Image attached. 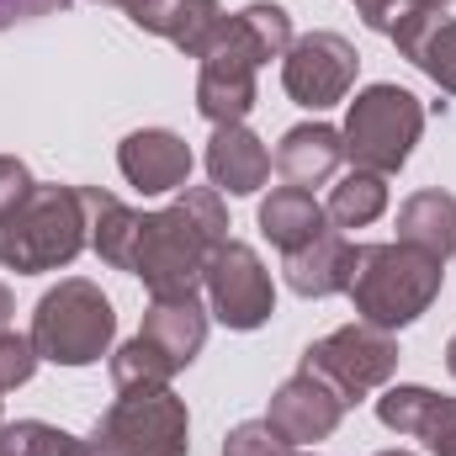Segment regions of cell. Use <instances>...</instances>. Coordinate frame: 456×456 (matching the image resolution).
<instances>
[{
	"instance_id": "d6986e66",
	"label": "cell",
	"mask_w": 456,
	"mask_h": 456,
	"mask_svg": "<svg viewBox=\"0 0 456 456\" xmlns=\"http://www.w3.org/2000/svg\"><path fill=\"white\" fill-rule=\"evenodd\" d=\"M80 202H86V233H91V249L117 265V271H133V244H138V213L102 191V186H80Z\"/></svg>"
},
{
	"instance_id": "8d00e7d4",
	"label": "cell",
	"mask_w": 456,
	"mask_h": 456,
	"mask_svg": "<svg viewBox=\"0 0 456 456\" xmlns=\"http://www.w3.org/2000/svg\"><path fill=\"white\" fill-rule=\"evenodd\" d=\"M0 5H5V0H0Z\"/></svg>"
},
{
	"instance_id": "f1b7e54d",
	"label": "cell",
	"mask_w": 456,
	"mask_h": 456,
	"mask_svg": "<svg viewBox=\"0 0 456 456\" xmlns=\"http://www.w3.org/2000/svg\"><path fill=\"white\" fill-rule=\"evenodd\" d=\"M107 5H122V11L133 16V27H143V32H154V37H165V21H170V11H175V0H107Z\"/></svg>"
},
{
	"instance_id": "d4e9b609",
	"label": "cell",
	"mask_w": 456,
	"mask_h": 456,
	"mask_svg": "<svg viewBox=\"0 0 456 456\" xmlns=\"http://www.w3.org/2000/svg\"><path fill=\"white\" fill-rule=\"evenodd\" d=\"M37 345L32 335H16V330H0V393L5 387H21L32 371H37Z\"/></svg>"
},
{
	"instance_id": "9a60e30c",
	"label": "cell",
	"mask_w": 456,
	"mask_h": 456,
	"mask_svg": "<svg viewBox=\"0 0 456 456\" xmlns=\"http://www.w3.org/2000/svg\"><path fill=\"white\" fill-rule=\"evenodd\" d=\"M208 175H213V186L228 191V197H249V191L265 186L271 154H265V143L244 122H228V127L213 133V143H208Z\"/></svg>"
},
{
	"instance_id": "ac0fdd59",
	"label": "cell",
	"mask_w": 456,
	"mask_h": 456,
	"mask_svg": "<svg viewBox=\"0 0 456 456\" xmlns=\"http://www.w3.org/2000/svg\"><path fill=\"white\" fill-rule=\"evenodd\" d=\"M324 228H330V213H324V208L314 202V191H303V186H276V191L260 202V233H265L281 255L314 244Z\"/></svg>"
},
{
	"instance_id": "9c48e42d",
	"label": "cell",
	"mask_w": 456,
	"mask_h": 456,
	"mask_svg": "<svg viewBox=\"0 0 456 456\" xmlns=\"http://www.w3.org/2000/svg\"><path fill=\"white\" fill-rule=\"evenodd\" d=\"M208 303H213V319L228 330H260L276 308V287H271V271L260 265V255L239 239H224L213 255H208Z\"/></svg>"
},
{
	"instance_id": "8992f818",
	"label": "cell",
	"mask_w": 456,
	"mask_h": 456,
	"mask_svg": "<svg viewBox=\"0 0 456 456\" xmlns=\"http://www.w3.org/2000/svg\"><path fill=\"white\" fill-rule=\"evenodd\" d=\"M191 419L170 387H122L117 403L96 419L91 456H186Z\"/></svg>"
},
{
	"instance_id": "4316f807",
	"label": "cell",
	"mask_w": 456,
	"mask_h": 456,
	"mask_svg": "<svg viewBox=\"0 0 456 456\" xmlns=\"http://www.w3.org/2000/svg\"><path fill=\"white\" fill-rule=\"evenodd\" d=\"M32 186H37V181L27 175V165H21V159H11V154H0V218H5V213H11Z\"/></svg>"
},
{
	"instance_id": "30bf717a",
	"label": "cell",
	"mask_w": 456,
	"mask_h": 456,
	"mask_svg": "<svg viewBox=\"0 0 456 456\" xmlns=\"http://www.w3.org/2000/svg\"><path fill=\"white\" fill-rule=\"evenodd\" d=\"M355 48L345 43L340 32H308L287 48V64H281V86L297 107L308 112H324L350 96L355 86Z\"/></svg>"
},
{
	"instance_id": "836d02e7",
	"label": "cell",
	"mask_w": 456,
	"mask_h": 456,
	"mask_svg": "<svg viewBox=\"0 0 456 456\" xmlns=\"http://www.w3.org/2000/svg\"><path fill=\"white\" fill-rule=\"evenodd\" d=\"M425 5H436V11H441V5H452V0H425Z\"/></svg>"
},
{
	"instance_id": "83f0119b",
	"label": "cell",
	"mask_w": 456,
	"mask_h": 456,
	"mask_svg": "<svg viewBox=\"0 0 456 456\" xmlns=\"http://www.w3.org/2000/svg\"><path fill=\"white\" fill-rule=\"evenodd\" d=\"M27 456H91V441H75L69 430L37 425V430H32V452Z\"/></svg>"
},
{
	"instance_id": "7c38bea8",
	"label": "cell",
	"mask_w": 456,
	"mask_h": 456,
	"mask_svg": "<svg viewBox=\"0 0 456 456\" xmlns=\"http://www.w3.org/2000/svg\"><path fill=\"white\" fill-rule=\"evenodd\" d=\"M117 165L127 175V186L159 197V191H181L191 181V149L181 133L170 127H143V133H127L122 149H117Z\"/></svg>"
},
{
	"instance_id": "ba28073f",
	"label": "cell",
	"mask_w": 456,
	"mask_h": 456,
	"mask_svg": "<svg viewBox=\"0 0 456 456\" xmlns=\"http://www.w3.org/2000/svg\"><path fill=\"white\" fill-rule=\"evenodd\" d=\"M303 371L324 377L345 398V409H350L355 398L377 393L398 371V340H393V330H377V324L355 319V324H345L335 335H324L319 345H308L303 350Z\"/></svg>"
},
{
	"instance_id": "484cf974",
	"label": "cell",
	"mask_w": 456,
	"mask_h": 456,
	"mask_svg": "<svg viewBox=\"0 0 456 456\" xmlns=\"http://www.w3.org/2000/svg\"><path fill=\"white\" fill-rule=\"evenodd\" d=\"M292 446L265 425V419H249V425H239V430H228L224 441V456H287Z\"/></svg>"
},
{
	"instance_id": "2e32d148",
	"label": "cell",
	"mask_w": 456,
	"mask_h": 456,
	"mask_svg": "<svg viewBox=\"0 0 456 456\" xmlns=\"http://www.w3.org/2000/svg\"><path fill=\"white\" fill-rule=\"evenodd\" d=\"M350 271H355V244L345 239L340 228H324L314 244L287 255V281L303 297H335V292H345Z\"/></svg>"
},
{
	"instance_id": "7a4b0ae2",
	"label": "cell",
	"mask_w": 456,
	"mask_h": 456,
	"mask_svg": "<svg viewBox=\"0 0 456 456\" xmlns=\"http://www.w3.org/2000/svg\"><path fill=\"white\" fill-rule=\"evenodd\" d=\"M292 48V16L271 0L244 5L239 16H228L224 32L213 37V48L202 53V75H197V112L213 127L244 122L255 107V75L271 59H287Z\"/></svg>"
},
{
	"instance_id": "603a6c76",
	"label": "cell",
	"mask_w": 456,
	"mask_h": 456,
	"mask_svg": "<svg viewBox=\"0 0 456 456\" xmlns=\"http://www.w3.org/2000/svg\"><path fill=\"white\" fill-rule=\"evenodd\" d=\"M170 361L154 350V345H143V340H127L122 350L112 355V382H117V393L122 387H170Z\"/></svg>"
},
{
	"instance_id": "f546056e",
	"label": "cell",
	"mask_w": 456,
	"mask_h": 456,
	"mask_svg": "<svg viewBox=\"0 0 456 456\" xmlns=\"http://www.w3.org/2000/svg\"><path fill=\"white\" fill-rule=\"evenodd\" d=\"M69 0H5L0 5V27H16V21H32V16H53L64 11Z\"/></svg>"
},
{
	"instance_id": "e575fe53",
	"label": "cell",
	"mask_w": 456,
	"mask_h": 456,
	"mask_svg": "<svg viewBox=\"0 0 456 456\" xmlns=\"http://www.w3.org/2000/svg\"><path fill=\"white\" fill-rule=\"evenodd\" d=\"M377 456H414V452H377Z\"/></svg>"
},
{
	"instance_id": "cb8c5ba5",
	"label": "cell",
	"mask_w": 456,
	"mask_h": 456,
	"mask_svg": "<svg viewBox=\"0 0 456 456\" xmlns=\"http://www.w3.org/2000/svg\"><path fill=\"white\" fill-rule=\"evenodd\" d=\"M409 59H414V64H419L441 91H452V96H456V21L441 16V21L419 37V48H414Z\"/></svg>"
},
{
	"instance_id": "6da1fadb",
	"label": "cell",
	"mask_w": 456,
	"mask_h": 456,
	"mask_svg": "<svg viewBox=\"0 0 456 456\" xmlns=\"http://www.w3.org/2000/svg\"><path fill=\"white\" fill-rule=\"evenodd\" d=\"M228 239V213L218 186H186L165 213L138 218L133 244V276L149 287V297H181L197 292L208 255Z\"/></svg>"
},
{
	"instance_id": "277c9868",
	"label": "cell",
	"mask_w": 456,
	"mask_h": 456,
	"mask_svg": "<svg viewBox=\"0 0 456 456\" xmlns=\"http://www.w3.org/2000/svg\"><path fill=\"white\" fill-rule=\"evenodd\" d=\"M91 244L86 233V202L75 186H32L5 218H0V265L37 276L69 265Z\"/></svg>"
},
{
	"instance_id": "3957f363",
	"label": "cell",
	"mask_w": 456,
	"mask_h": 456,
	"mask_svg": "<svg viewBox=\"0 0 456 456\" xmlns=\"http://www.w3.org/2000/svg\"><path fill=\"white\" fill-rule=\"evenodd\" d=\"M345 292L366 324L403 330L441 297V260L414 249V244H398V239L393 244H355V271H350Z\"/></svg>"
},
{
	"instance_id": "1f68e13d",
	"label": "cell",
	"mask_w": 456,
	"mask_h": 456,
	"mask_svg": "<svg viewBox=\"0 0 456 456\" xmlns=\"http://www.w3.org/2000/svg\"><path fill=\"white\" fill-rule=\"evenodd\" d=\"M5 319H11V287L0 281V330H5Z\"/></svg>"
},
{
	"instance_id": "4fadbf2b",
	"label": "cell",
	"mask_w": 456,
	"mask_h": 456,
	"mask_svg": "<svg viewBox=\"0 0 456 456\" xmlns=\"http://www.w3.org/2000/svg\"><path fill=\"white\" fill-rule=\"evenodd\" d=\"M377 419L398 436H419L436 456H456V398L430 387H387L377 398Z\"/></svg>"
},
{
	"instance_id": "7402d4cb",
	"label": "cell",
	"mask_w": 456,
	"mask_h": 456,
	"mask_svg": "<svg viewBox=\"0 0 456 456\" xmlns=\"http://www.w3.org/2000/svg\"><path fill=\"white\" fill-rule=\"evenodd\" d=\"M224 5L218 0H175V11H170V21H165V43H175L181 53H191V59H202L208 48H213V37L224 32Z\"/></svg>"
},
{
	"instance_id": "d6a6232c",
	"label": "cell",
	"mask_w": 456,
	"mask_h": 456,
	"mask_svg": "<svg viewBox=\"0 0 456 456\" xmlns=\"http://www.w3.org/2000/svg\"><path fill=\"white\" fill-rule=\"evenodd\" d=\"M446 366H452V377H456V335H452V345H446Z\"/></svg>"
},
{
	"instance_id": "e0dca14e",
	"label": "cell",
	"mask_w": 456,
	"mask_h": 456,
	"mask_svg": "<svg viewBox=\"0 0 456 456\" xmlns=\"http://www.w3.org/2000/svg\"><path fill=\"white\" fill-rule=\"evenodd\" d=\"M340 159H345V138H340V127H330V122H303L276 149V170L287 175V186H303V191L330 181L340 170Z\"/></svg>"
},
{
	"instance_id": "5bb4252c",
	"label": "cell",
	"mask_w": 456,
	"mask_h": 456,
	"mask_svg": "<svg viewBox=\"0 0 456 456\" xmlns=\"http://www.w3.org/2000/svg\"><path fill=\"white\" fill-rule=\"evenodd\" d=\"M138 340L154 345V350L170 361V371L191 366V361H197V350H202V340H208V308H202V297H197V292L154 297V303H149V314H143Z\"/></svg>"
},
{
	"instance_id": "5b68a950",
	"label": "cell",
	"mask_w": 456,
	"mask_h": 456,
	"mask_svg": "<svg viewBox=\"0 0 456 456\" xmlns=\"http://www.w3.org/2000/svg\"><path fill=\"white\" fill-rule=\"evenodd\" d=\"M112 335H117V314L107 303V292L80 281V276H69L53 292H43V303L32 314V345L53 366H91V361H102L112 350Z\"/></svg>"
},
{
	"instance_id": "d590c367",
	"label": "cell",
	"mask_w": 456,
	"mask_h": 456,
	"mask_svg": "<svg viewBox=\"0 0 456 456\" xmlns=\"http://www.w3.org/2000/svg\"><path fill=\"white\" fill-rule=\"evenodd\" d=\"M355 5H361V11H366V5H377V0H355Z\"/></svg>"
},
{
	"instance_id": "8fae6325",
	"label": "cell",
	"mask_w": 456,
	"mask_h": 456,
	"mask_svg": "<svg viewBox=\"0 0 456 456\" xmlns=\"http://www.w3.org/2000/svg\"><path fill=\"white\" fill-rule=\"evenodd\" d=\"M340 419H345V398L324 382V377H314V371H303V366H297V377H287V382L276 387L271 414H265V425H271L287 446H314V441L335 436Z\"/></svg>"
},
{
	"instance_id": "52a82bcc",
	"label": "cell",
	"mask_w": 456,
	"mask_h": 456,
	"mask_svg": "<svg viewBox=\"0 0 456 456\" xmlns=\"http://www.w3.org/2000/svg\"><path fill=\"white\" fill-rule=\"evenodd\" d=\"M419 127H425V107H419L414 91H403V86H366L350 102L345 127H340L345 159H355V170L393 175L414 154Z\"/></svg>"
},
{
	"instance_id": "ffe728a7",
	"label": "cell",
	"mask_w": 456,
	"mask_h": 456,
	"mask_svg": "<svg viewBox=\"0 0 456 456\" xmlns=\"http://www.w3.org/2000/svg\"><path fill=\"white\" fill-rule=\"evenodd\" d=\"M398 244H414L436 260L456 255V197L452 191H414L398 208Z\"/></svg>"
},
{
	"instance_id": "44dd1931",
	"label": "cell",
	"mask_w": 456,
	"mask_h": 456,
	"mask_svg": "<svg viewBox=\"0 0 456 456\" xmlns=\"http://www.w3.org/2000/svg\"><path fill=\"white\" fill-rule=\"evenodd\" d=\"M382 208H387V175H377V170H350L340 186L330 191V224L335 228H366L382 218Z\"/></svg>"
},
{
	"instance_id": "4dcf8cb0",
	"label": "cell",
	"mask_w": 456,
	"mask_h": 456,
	"mask_svg": "<svg viewBox=\"0 0 456 456\" xmlns=\"http://www.w3.org/2000/svg\"><path fill=\"white\" fill-rule=\"evenodd\" d=\"M32 430H37V419L5 425V430H0V456H27L32 452Z\"/></svg>"
}]
</instances>
